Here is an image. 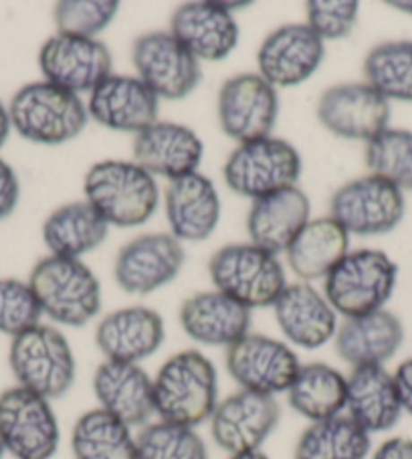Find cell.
Segmentation results:
<instances>
[{
    "label": "cell",
    "instance_id": "1",
    "mask_svg": "<svg viewBox=\"0 0 412 459\" xmlns=\"http://www.w3.org/2000/svg\"><path fill=\"white\" fill-rule=\"evenodd\" d=\"M219 405V375L198 351L172 354L154 377V407L160 421L196 429Z\"/></svg>",
    "mask_w": 412,
    "mask_h": 459
},
{
    "label": "cell",
    "instance_id": "2",
    "mask_svg": "<svg viewBox=\"0 0 412 459\" xmlns=\"http://www.w3.org/2000/svg\"><path fill=\"white\" fill-rule=\"evenodd\" d=\"M85 201L109 227H140L160 203L156 178L136 162L103 160L93 164L83 182Z\"/></svg>",
    "mask_w": 412,
    "mask_h": 459
},
{
    "label": "cell",
    "instance_id": "3",
    "mask_svg": "<svg viewBox=\"0 0 412 459\" xmlns=\"http://www.w3.org/2000/svg\"><path fill=\"white\" fill-rule=\"evenodd\" d=\"M43 316L61 326H87L101 310V286L82 259L43 257L29 278Z\"/></svg>",
    "mask_w": 412,
    "mask_h": 459
},
{
    "label": "cell",
    "instance_id": "4",
    "mask_svg": "<svg viewBox=\"0 0 412 459\" xmlns=\"http://www.w3.org/2000/svg\"><path fill=\"white\" fill-rule=\"evenodd\" d=\"M9 114L19 136L43 146L77 138L90 120L82 98L49 82L22 85L11 100Z\"/></svg>",
    "mask_w": 412,
    "mask_h": 459
},
{
    "label": "cell",
    "instance_id": "5",
    "mask_svg": "<svg viewBox=\"0 0 412 459\" xmlns=\"http://www.w3.org/2000/svg\"><path fill=\"white\" fill-rule=\"evenodd\" d=\"M9 364L19 386L49 401L65 397L77 377V360L69 340L47 324H37L13 338Z\"/></svg>",
    "mask_w": 412,
    "mask_h": 459
},
{
    "label": "cell",
    "instance_id": "6",
    "mask_svg": "<svg viewBox=\"0 0 412 459\" xmlns=\"http://www.w3.org/2000/svg\"><path fill=\"white\" fill-rule=\"evenodd\" d=\"M399 278L394 261L378 249L348 251L323 280V296L344 318L384 310Z\"/></svg>",
    "mask_w": 412,
    "mask_h": 459
},
{
    "label": "cell",
    "instance_id": "7",
    "mask_svg": "<svg viewBox=\"0 0 412 459\" xmlns=\"http://www.w3.org/2000/svg\"><path fill=\"white\" fill-rule=\"evenodd\" d=\"M209 273L219 291L245 307L273 306L288 288L281 261L253 243H231L209 261Z\"/></svg>",
    "mask_w": 412,
    "mask_h": 459
},
{
    "label": "cell",
    "instance_id": "8",
    "mask_svg": "<svg viewBox=\"0 0 412 459\" xmlns=\"http://www.w3.org/2000/svg\"><path fill=\"white\" fill-rule=\"evenodd\" d=\"M225 182L235 195L257 201L297 186L301 156L288 140L259 138L236 146L225 162Z\"/></svg>",
    "mask_w": 412,
    "mask_h": 459
},
{
    "label": "cell",
    "instance_id": "9",
    "mask_svg": "<svg viewBox=\"0 0 412 459\" xmlns=\"http://www.w3.org/2000/svg\"><path fill=\"white\" fill-rule=\"evenodd\" d=\"M0 437L14 459H53L61 429L51 401L19 385L0 393Z\"/></svg>",
    "mask_w": 412,
    "mask_h": 459
},
{
    "label": "cell",
    "instance_id": "10",
    "mask_svg": "<svg viewBox=\"0 0 412 459\" xmlns=\"http://www.w3.org/2000/svg\"><path fill=\"white\" fill-rule=\"evenodd\" d=\"M407 211L404 193L391 182L366 174L339 186L330 201L331 219L348 235L374 237L394 231Z\"/></svg>",
    "mask_w": 412,
    "mask_h": 459
},
{
    "label": "cell",
    "instance_id": "11",
    "mask_svg": "<svg viewBox=\"0 0 412 459\" xmlns=\"http://www.w3.org/2000/svg\"><path fill=\"white\" fill-rule=\"evenodd\" d=\"M132 61L138 77L158 100H185L202 77L201 61L170 30H152L138 37L132 47Z\"/></svg>",
    "mask_w": 412,
    "mask_h": 459
},
{
    "label": "cell",
    "instance_id": "12",
    "mask_svg": "<svg viewBox=\"0 0 412 459\" xmlns=\"http://www.w3.org/2000/svg\"><path fill=\"white\" fill-rule=\"evenodd\" d=\"M225 364L239 389L269 397L288 393L301 367L299 356L288 342L253 332L227 348Z\"/></svg>",
    "mask_w": 412,
    "mask_h": 459
},
{
    "label": "cell",
    "instance_id": "13",
    "mask_svg": "<svg viewBox=\"0 0 412 459\" xmlns=\"http://www.w3.org/2000/svg\"><path fill=\"white\" fill-rule=\"evenodd\" d=\"M281 419V407L275 397L239 389L219 401L210 415V435L228 455L259 451L271 437Z\"/></svg>",
    "mask_w": 412,
    "mask_h": 459
},
{
    "label": "cell",
    "instance_id": "14",
    "mask_svg": "<svg viewBox=\"0 0 412 459\" xmlns=\"http://www.w3.org/2000/svg\"><path fill=\"white\" fill-rule=\"evenodd\" d=\"M217 114L227 136L245 144L271 136L279 116V98L259 74H241L220 85Z\"/></svg>",
    "mask_w": 412,
    "mask_h": 459
},
{
    "label": "cell",
    "instance_id": "15",
    "mask_svg": "<svg viewBox=\"0 0 412 459\" xmlns=\"http://www.w3.org/2000/svg\"><path fill=\"white\" fill-rule=\"evenodd\" d=\"M45 82L75 93H91L112 75V53L98 39L55 33L39 51Z\"/></svg>",
    "mask_w": 412,
    "mask_h": 459
},
{
    "label": "cell",
    "instance_id": "16",
    "mask_svg": "<svg viewBox=\"0 0 412 459\" xmlns=\"http://www.w3.org/2000/svg\"><path fill=\"white\" fill-rule=\"evenodd\" d=\"M186 253L172 233H148L125 243L116 257L114 278L125 294H154L176 280Z\"/></svg>",
    "mask_w": 412,
    "mask_h": 459
},
{
    "label": "cell",
    "instance_id": "17",
    "mask_svg": "<svg viewBox=\"0 0 412 459\" xmlns=\"http://www.w3.org/2000/svg\"><path fill=\"white\" fill-rule=\"evenodd\" d=\"M318 120L338 138L362 140L368 144L388 128L391 101L366 82L339 83L322 93Z\"/></svg>",
    "mask_w": 412,
    "mask_h": 459
},
{
    "label": "cell",
    "instance_id": "18",
    "mask_svg": "<svg viewBox=\"0 0 412 459\" xmlns=\"http://www.w3.org/2000/svg\"><path fill=\"white\" fill-rule=\"evenodd\" d=\"M243 6H247V3H186L174 11L170 33L198 61H223L236 49L241 37L231 9Z\"/></svg>",
    "mask_w": 412,
    "mask_h": 459
},
{
    "label": "cell",
    "instance_id": "19",
    "mask_svg": "<svg viewBox=\"0 0 412 459\" xmlns=\"http://www.w3.org/2000/svg\"><path fill=\"white\" fill-rule=\"evenodd\" d=\"M323 55L326 43L307 25H283L259 47V75L273 87H296L320 69Z\"/></svg>",
    "mask_w": 412,
    "mask_h": 459
},
{
    "label": "cell",
    "instance_id": "20",
    "mask_svg": "<svg viewBox=\"0 0 412 459\" xmlns=\"http://www.w3.org/2000/svg\"><path fill=\"white\" fill-rule=\"evenodd\" d=\"M98 409L128 427H144L156 415L154 378L140 364L103 360L93 375Z\"/></svg>",
    "mask_w": 412,
    "mask_h": 459
},
{
    "label": "cell",
    "instance_id": "21",
    "mask_svg": "<svg viewBox=\"0 0 412 459\" xmlns=\"http://www.w3.org/2000/svg\"><path fill=\"white\" fill-rule=\"evenodd\" d=\"M156 93L138 75H107L90 93L87 114L107 130L140 134L158 122Z\"/></svg>",
    "mask_w": 412,
    "mask_h": 459
},
{
    "label": "cell",
    "instance_id": "22",
    "mask_svg": "<svg viewBox=\"0 0 412 459\" xmlns=\"http://www.w3.org/2000/svg\"><path fill=\"white\" fill-rule=\"evenodd\" d=\"M166 328L152 307L130 306L109 312L95 328V344L106 360L140 364L160 351Z\"/></svg>",
    "mask_w": 412,
    "mask_h": 459
},
{
    "label": "cell",
    "instance_id": "23",
    "mask_svg": "<svg viewBox=\"0 0 412 459\" xmlns=\"http://www.w3.org/2000/svg\"><path fill=\"white\" fill-rule=\"evenodd\" d=\"M273 312L288 342L304 351H318L336 336V310L307 281L289 283L275 299Z\"/></svg>",
    "mask_w": 412,
    "mask_h": 459
},
{
    "label": "cell",
    "instance_id": "24",
    "mask_svg": "<svg viewBox=\"0 0 412 459\" xmlns=\"http://www.w3.org/2000/svg\"><path fill=\"white\" fill-rule=\"evenodd\" d=\"M133 162L152 177L176 180L198 172L204 146L196 134L182 124L160 122L136 134L132 146Z\"/></svg>",
    "mask_w": 412,
    "mask_h": 459
},
{
    "label": "cell",
    "instance_id": "25",
    "mask_svg": "<svg viewBox=\"0 0 412 459\" xmlns=\"http://www.w3.org/2000/svg\"><path fill=\"white\" fill-rule=\"evenodd\" d=\"M402 342V322L388 310L344 318L334 336L336 354L352 368L384 367L400 351Z\"/></svg>",
    "mask_w": 412,
    "mask_h": 459
},
{
    "label": "cell",
    "instance_id": "26",
    "mask_svg": "<svg viewBox=\"0 0 412 459\" xmlns=\"http://www.w3.org/2000/svg\"><path fill=\"white\" fill-rule=\"evenodd\" d=\"M180 326L188 338L204 346L228 348L249 334L251 310L223 291H198L180 306Z\"/></svg>",
    "mask_w": 412,
    "mask_h": 459
},
{
    "label": "cell",
    "instance_id": "27",
    "mask_svg": "<svg viewBox=\"0 0 412 459\" xmlns=\"http://www.w3.org/2000/svg\"><path fill=\"white\" fill-rule=\"evenodd\" d=\"M166 217L172 235L180 243L209 239L220 221L217 186L201 172L170 180L166 188Z\"/></svg>",
    "mask_w": 412,
    "mask_h": 459
},
{
    "label": "cell",
    "instance_id": "28",
    "mask_svg": "<svg viewBox=\"0 0 412 459\" xmlns=\"http://www.w3.org/2000/svg\"><path fill=\"white\" fill-rule=\"evenodd\" d=\"M346 415L368 435L394 429L402 405L394 375L386 367H358L346 377Z\"/></svg>",
    "mask_w": 412,
    "mask_h": 459
},
{
    "label": "cell",
    "instance_id": "29",
    "mask_svg": "<svg viewBox=\"0 0 412 459\" xmlns=\"http://www.w3.org/2000/svg\"><path fill=\"white\" fill-rule=\"evenodd\" d=\"M309 196L297 186L253 201L247 215L251 243L273 255L288 251L291 241L309 223Z\"/></svg>",
    "mask_w": 412,
    "mask_h": 459
},
{
    "label": "cell",
    "instance_id": "30",
    "mask_svg": "<svg viewBox=\"0 0 412 459\" xmlns=\"http://www.w3.org/2000/svg\"><path fill=\"white\" fill-rule=\"evenodd\" d=\"M350 235L331 217L309 219L288 247V264L304 281L326 280L328 273L346 257Z\"/></svg>",
    "mask_w": 412,
    "mask_h": 459
},
{
    "label": "cell",
    "instance_id": "31",
    "mask_svg": "<svg viewBox=\"0 0 412 459\" xmlns=\"http://www.w3.org/2000/svg\"><path fill=\"white\" fill-rule=\"evenodd\" d=\"M109 225L87 201L55 209L43 225V241L55 257L82 259L106 241Z\"/></svg>",
    "mask_w": 412,
    "mask_h": 459
},
{
    "label": "cell",
    "instance_id": "32",
    "mask_svg": "<svg viewBox=\"0 0 412 459\" xmlns=\"http://www.w3.org/2000/svg\"><path fill=\"white\" fill-rule=\"evenodd\" d=\"M346 377L326 362L301 364L288 389L289 407L309 423L344 415Z\"/></svg>",
    "mask_w": 412,
    "mask_h": 459
},
{
    "label": "cell",
    "instance_id": "33",
    "mask_svg": "<svg viewBox=\"0 0 412 459\" xmlns=\"http://www.w3.org/2000/svg\"><path fill=\"white\" fill-rule=\"evenodd\" d=\"M73 459H140L132 427L101 409H91L77 419L71 431Z\"/></svg>",
    "mask_w": 412,
    "mask_h": 459
},
{
    "label": "cell",
    "instance_id": "34",
    "mask_svg": "<svg viewBox=\"0 0 412 459\" xmlns=\"http://www.w3.org/2000/svg\"><path fill=\"white\" fill-rule=\"evenodd\" d=\"M370 435L346 413L309 423L299 435L293 459H368Z\"/></svg>",
    "mask_w": 412,
    "mask_h": 459
},
{
    "label": "cell",
    "instance_id": "35",
    "mask_svg": "<svg viewBox=\"0 0 412 459\" xmlns=\"http://www.w3.org/2000/svg\"><path fill=\"white\" fill-rule=\"evenodd\" d=\"M366 83L388 101H412V41H386L364 59Z\"/></svg>",
    "mask_w": 412,
    "mask_h": 459
},
{
    "label": "cell",
    "instance_id": "36",
    "mask_svg": "<svg viewBox=\"0 0 412 459\" xmlns=\"http://www.w3.org/2000/svg\"><path fill=\"white\" fill-rule=\"evenodd\" d=\"M370 174L391 182L400 191H412V132L386 128L366 144Z\"/></svg>",
    "mask_w": 412,
    "mask_h": 459
},
{
    "label": "cell",
    "instance_id": "37",
    "mask_svg": "<svg viewBox=\"0 0 412 459\" xmlns=\"http://www.w3.org/2000/svg\"><path fill=\"white\" fill-rule=\"evenodd\" d=\"M140 459H210L204 439L193 427L148 423L136 435Z\"/></svg>",
    "mask_w": 412,
    "mask_h": 459
},
{
    "label": "cell",
    "instance_id": "38",
    "mask_svg": "<svg viewBox=\"0 0 412 459\" xmlns=\"http://www.w3.org/2000/svg\"><path fill=\"white\" fill-rule=\"evenodd\" d=\"M117 11L116 0H63L55 4L53 19L57 33L95 39L112 25Z\"/></svg>",
    "mask_w": 412,
    "mask_h": 459
},
{
    "label": "cell",
    "instance_id": "39",
    "mask_svg": "<svg viewBox=\"0 0 412 459\" xmlns=\"http://www.w3.org/2000/svg\"><path fill=\"white\" fill-rule=\"evenodd\" d=\"M43 310L29 281L0 280V334L19 336L41 324Z\"/></svg>",
    "mask_w": 412,
    "mask_h": 459
},
{
    "label": "cell",
    "instance_id": "40",
    "mask_svg": "<svg viewBox=\"0 0 412 459\" xmlns=\"http://www.w3.org/2000/svg\"><path fill=\"white\" fill-rule=\"evenodd\" d=\"M305 13V25L322 41H336V39H344L354 30L356 22H358L360 4L356 0H309Z\"/></svg>",
    "mask_w": 412,
    "mask_h": 459
},
{
    "label": "cell",
    "instance_id": "41",
    "mask_svg": "<svg viewBox=\"0 0 412 459\" xmlns=\"http://www.w3.org/2000/svg\"><path fill=\"white\" fill-rule=\"evenodd\" d=\"M21 199V185L17 172L9 162L0 158V221L11 217Z\"/></svg>",
    "mask_w": 412,
    "mask_h": 459
},
{
    "label": "cell",
    "instance_id": "42",
    "mask_svg": "<svg viewBox=\"0 0 412 459\" xmlns=\"http://www.w3.org/2000/svg\"><path fill=\"white\" fill-rule=\"evenodd\" d=\"M392 375L396 389H399L402 411L412 417V359L400 362V367Z\"/></svg>",
    "mask_w": 412,
    "mask_h": 459
},
{
    "label": "cell",
    "instance_id": "43",
    "mask_svg": "<svg viewBox=\"0 0 412 459\" xmlns=\"http://www.w3.org/2000/svg\"><path fill=\"white\" fill-rule=\"evenodd\" d=\"M370 459H412L410 437H391L380 443Z\"/></svg>",
    "mask_w": 412,
    "mask_h": 459
},
{
    "label": "cell",
    "instance_id": "44",
    "mask_svg": "<svg viewBox=\"0 0 412 459\" xmlns=\"http://www.w3.org/2000/svg\"><path fill=\"white\" fill-rule=\"evenodd\" d=\"M11 114H9V108H6L3 101H0V148L6 144V140H9V134H11Z\"/></svg>",
    "mask_w": 412,
    "mask_h": 459
},
{
    "label": "cell",
    "instance_id": "45",
    "mask_svg": "<svg viewBox=\"0 0 412 459\" xmlns=\"http://www.w3.org/2000/svg\"><path fill=\"white\" fill-rule=\"evenodd\" d=\"M227 459H271L269 455H265L263 451H247V454H236V455H228Z\"/></svg>",
    "mask_w": 412,
    "mask_h": 459
},
{
    "label": "cell",
    "instance_id": "46",
    "mask_svg": "<svg viewBox=\"0 0 412 459\" xmlns=\"http://www.w3.org/2000/svg\"><path fill=\"white\" fill-rule=\"evenodd\" d=\"M392 6V9L400 11L404 14H412V0H408V3H388Z\"/></svg>",
    "mask_w": 412,
    "mask_h": 459
},
{
    "label": "cell",
    "instance_id": "47",
    "mask_svg": "<svg viewBox=\"0 0 412 459\" xmlns=\"http://www.w3.org/2000/svg\"><path fill=\"white\" fill-rule=\"evenodd\" d=\"M4 454H6V447H4V441H3V437H0V459L4 457Z\"/></svg>",
    "mask_w": 412,
    "mask_h": 459
}]
</instances>
